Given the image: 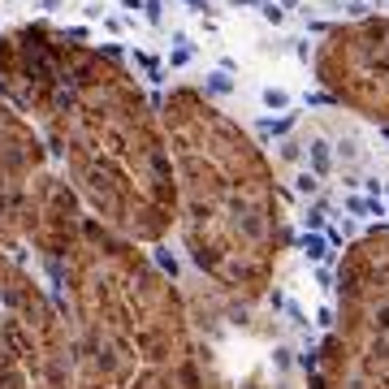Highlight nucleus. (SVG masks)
Instances as JSON below:
<instances>
[{"label":"nucleus","mask_w":389,"mask_h":389,"mask_svg":"<svg viewBox=\"0 0 389 389\" xmlns=\"http://www.w3.org/2000/svg\"><path fill=\"white\" fill-rule=\"evenodd\" d=\"M0 389H74V333L0 251Z\"/></svg>","instance_id":"5"},{"label":"nucleus","mask_w":389,"mask_h":389,"mask_svg":"<svg viewBox=\"0 0 389 389\" xmlns=\"http://www.w3.org/2000/svg\"><path fill=\"white\" fill-rule=\"evenodd\" d=\"M0 95L35 125L83 207L130 243L177 221L165 117L117 57L52 22L0 31Z\"/></svg>","instance_id":"1"},{"label":"nucleus","mask_w":389,"mask_h":389,"mask_svg":"<svg viewBox=\"0 0 389 389\" xmlns=\"http://www.w3.org/2000/svg\"><path fill=\"white\" fill-rule=\"evenodd\" d=\"M61 259L74 316V389H203L173 277L95 217Z\"/></svg>","instance_id":"3"},{"label":"nucleus","mask_w":389,"mask_h":389,"mask_svg":"<svg viewBox=\"0 0 389 389\" xmlns=\"http://www.w3.org/2000/svg\"><path fill=\"white\" fill-rule=\"evenodd\" d=\"M87 217L35 125L0 95V243H31L43 255H65Z\"/></svg>","instance_id":"4"},{"label":"nucleus","mask_w":389,"mask_h":389,"mask_svg":"<svg viewBox=\"0 0 389 389\" xmlns=\"http://www.w3.org/2000/svg\"><path fill=\"white\" fill-rule=\"evenodd\" d=\"M177 182V225L195 268L233 303L268 294L285 243L273 165L212 100L173 87L161 104Z\"/></svg>","instance_id":"2"},{"label":"nucleus","mask_w":389,"mask_h":389,"mask_svg":"<svg viewBox=\"0 0 389 389\" xmlns=\"http://www.w3.org/2000/svg\"><path fill=\"white\" fill-rule=\"evenodd\" d=\"M316 83L342 109L389 125V18L333 26L316 43Z\"/></svg>","instance_id":"6"}]
</instances>
